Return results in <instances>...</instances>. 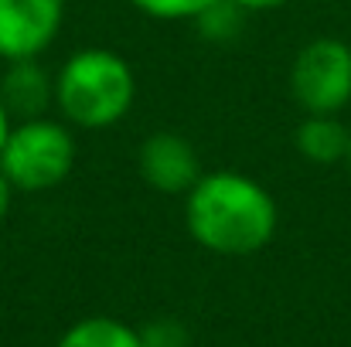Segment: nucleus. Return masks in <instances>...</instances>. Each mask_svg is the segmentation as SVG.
I'll list each match as a JSON object with an SVG mask.
<instances>
[{"instance_id": "nucleus-1", "label": "nucleus", "mask_w": 351, "mask_h": 347, "mask_svg": "<svg viewBox=\"0 0 351 347\" xmlns=\"http://www.w3.org/2000/svg\"><path fill=\"white\" fill-rule=\"evenodd\" d=\"M273 194L235 170L202 174V181L184 194V225L191 238L215 255H252L266 248L276 235Z\"/></svg>"}, {"instance_id": "nucleus-2", "label": "nucleus", "mask_w": 351, "mask_h": 347, "mask_svg": "<svg viewBox=\"0 0 351 347\" xmlns=\"http://www.w3.org/2000/svg\"><path fill=\"white\" fill-rule=\"evenodd\" d=\"M136 79L126 58L110 48H82L69 55L55 79V103L62 116L82 129H106L130 113Z\"/></svg>"}, {"instance_id": "nucleus-3", "label": "nucleus", "mask_w": 351, "mask_h": 347, "mask_svg": "<svg viewBox=\"0 0 351 347\" xmlns=\"http://www.w3.org/2000/svg\"><path fill=\"white\" fill-rule=\"evenodd\" d=\"M75 167V140L72 133L48 119H21L10 126V136L0 150V170L14 184V191L41 194L58 188Z\"/></svg>"}, {"instance_id": "nucleus-4", "label": "nucleus", "mask_w": 351, "mask_h": 347, "mask_svg": "<svg viewBox=\"0 0 351 347\" xmlns=\"http://www.w3.org/2000/svg\"><path fill=\"white\" fill-rule=\"evenodd\" d=\"M290 92L307 116H338L351 103V44L314 38L290 65Z\"/></svg>"}, {"instance_id": "nucleus-5", "label": "nucleus", "mask_w": 351, "mask_h": 347, "mask_svg": "<svg viewBox=\"0 0 351 347\" xmlns=\"http://www.w3.org/2000/svg\"><path fill=\"white\" fill-rule=\"evenodd\" d=\"M65 0H0V58H38L62 31Z\"/></svg>"}, {"instance_id": "nucleus-6", "label": "nucleus", "mask_w": 351, "mask_h": 347, "mask_svg": "<svg viewBox=\"0 0 351 347\" xmlns=\"http://www.w3.org/2000/svg\"><path fill=\"white\" fill-rule=\"evenodd\" d=\"M143 181L160 194H188L202 181V160L198 150L181 133H150L136 153Z\"/></svg>"}, {"instance_id": "nucleus-7", "label": "nucleus", "mask_w": 351, "mask_h": 347, "mask_svg": "<svg viewBox=\"0 0 351 347\" xmlns=\"http://www.w3.org/2000/svg\"><path fill=\"white\" fill-rule=\"evenodd\" d=\"M3 79H0V99L7 106L10 119H38L55 103V82L48 72L38 65V58L24 62H3Z\"/></svg>"}, {"instance_id": "nucleus-8", "label": "nucleus", "mask_w": 351, "mask_h": 347, "mask_svg": "<svg viewBox=\"0 0 351 347\" xmlns=\"http://www.w3.org/2000/svg\"><path fill=\"white\" fill-rule=\"evenodd\" d=\"M293 143L311 164L331 167L338 160H348L351 129L338 116H304V123L293 133Z\"/></svg>"}, {"instance_id": "nucleus-9", "label": "nucleus", "mask_w": 351, "mask_h": 347, "mask_svg": "<svg viewBox=\"0 0 351 347\" xmlns=\"http://www.w3.org/2000/svg\"><path fill=\"white\" fill-rule=\"evenodd\" d=\"M55 347H140V331L117 317H86L72 324Z\"/></svg>"}, {"instance_id": "nucleus-10", "label": "nucleus", "mask_w": 351, "mask_h": 347, "mask_svg": "<svg viewBox=\"0 0 351 347\" xmlns=\"http://www.w3.org/2000/svg\"><path fill=\"white\" fill-rule=\"evenodd\" d=\"M242 7L235 0H215L208 3L195 21H198V31L212 41H226V38H235L239 34V24H242Z\"/></svg>"}, {"instance_id": "nucleus-11", "label": "nucleus", "mask_w": 351, "mask_h": 347, "mask_svg": "<svg viewBox=\"0 0 351 347\" xmlns=\"http://www.w3.org/2000/svg\"><path fill=\"white\" fill-rule=\"evenodd\" d=\"M140 347H191V334L181 320L160 317L140 327Z\"/></svg>"}, {"instance_id": "nucleus-12", "label": "nucleus", "mask_w": 351, "mask_h": 347, "mask_svg": "<svg viewBox=\"0 0 351 347\" xmlns=\"http://www.w3.org/2000/svg\"><path fill=\"white\" fill-rule=\"evenodd\" d=\"M130 3L157 21H195L215 0H130Z\"/></svg>"}, {"instance_id": "nucleus-13", "label": "nucleus", "mask_w": 351, "mask_h": 347, "mask_svg": "<svg viewBox=\"0 0 351 347\" xmlns=\"http://www.w3.org/2000/svg\"><path fill=\"white\" fill-rule=\"evenodd\" d=\"M10 194H14V184L7 181V174L0 170V222L7 218V211H10Z\"/></svg>"}, {"instance_id": "nucleus-14", "label": "nucleus", "mask_w": 351, "mask_h": 347, "mask_svg": "<svg viewBox=\"0 0 351 347\" xmlns=\"http://www.w3.org/2000/svg\"><path fill=\"white\" fill-rule=\"evenodd\" d=\"M242 10H273V7H280V3H287V0H235Z\"/></svg>"}, {"instance_id": "nucleus-15", "label": "nucleus", "mask_w": 351, "mask_h": 347, "mask_svg": "<svg viewBox=\"0 0 351 347\" xmlns=\"http://www.w3.org/2000/svg\"><path fill=\"white\" fill-rule=\"evenodd\" d=\"M10 126H14V119H10L3 99H0V150H3V143H7V136H10Z\"/></svg>"}, {"instance_id": "nucleus-16", "label": "nucleus", "mask_w": 351, "mask_h": 347, "mask_svg": "<svg viewBox=\"0 0 351 347\" xmlns=\"http://www.w3.org/2000/svg\"><path fill=\"white\" fill-rule=\"evenodd\" d=\"M348 164H351V143H348Z\"/></svg>"}]
</instances>
